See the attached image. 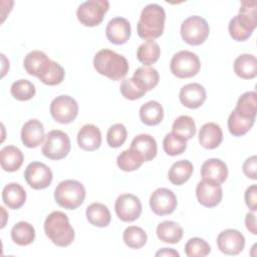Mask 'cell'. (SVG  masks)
I'll list each match as a JSON object with an SVG mask.
<instances>
[{"label":"cell","mask_w":257,"mask_h":257,"mask_svg":"<svg viewBox=\"0 0 257 257\" xmlns=\"http://www.w3.org/2000/svg\"><path fill=\"white\" fill-rule=\"evenodd\" d=\"M202 179L214 181L218 184H223L228 177L227 165L220 159H208L201 167Z\"/></svg>","instance_id":"obj_21"},{"label":"cell","mask_w":257,"mask_h":257,"mask_svg":"<svg viewBox=\"0 0 257 257\" xmlns=\"http://www.w3.org/2000/svg\"><path fill=\"white\" fill-rule=\"evenodd\" d=\"M108 8L109 2L106 0H88L78 6L76 16L82 25L93 27L102 22Z\"/></svg>","instance_id":"obj_9"},{"label":"cell","mask_w":257,"mask_h":257,"mask_svg":"<svg viewBox=\"0 0 257 257\" xmlns=\"http://www.w3.org/2000/svg\"><path fill=\"white\" fill-rule=\"evenodd\" d=\"M50 114L59 123H70L78 114V104L76 100L67 95H58L50 103Z\"/></svg>","instance_id":"obj_10"},{"label":"cell","mask_w":257,"mask_h":257,"mask_svg":"<svg viewBox=\"0 0 257 257\" xmlns=\"http://www.w3.org/2000/svg\"><path fill=\"white\" fill-rule=\"evenodd\" d=\"M124 244L132 249H140L147 243L148 236L144 229L138 226L127 227L122 234Z\"/></svg>","instance_id":"obj_37"},{"label":"cell","mask_w":257,"mask_h":257,"mask_svg":"<svg viewBox=\"0 0 257 257\" xmlns=\"http://www.w3.org/2000/svg\"><path fill=\"white\" fill-rule=\"evenodd\" d=\"M201 68L199 56L188 50L177 52L171 59V72L179 78H189L195 76Z\"/></svg>","instance_id":"obj_8"},{"label":"cell","mask_w":257,"mask_h":257,"mask_svg":"<svg viewBox=\"0 0 257 257\" xmlns=\"http://www.w3.org/2000/svg\"><path fill=\"white\" fill-rule=\"evenodd\" d=\"M144 162L145 160L143 156L132 148L124 150L116 158L117 167L124 172H133L138 170Z\"/></svg>","instance_id":"obj_34"},{"label":"cell","mask_w":257,"mask_h":257,"mask_svg":"<svg viewBox=\"0 0 257 257\" xmlns=\"http://www.w3.org/2000/svg\"><path fill=\"white\" fill-rule=\"evenodd\" d=\"M44 138V127L40 120L32 118L23 124L21 130V141L26 148L32 149L38 147L42 144Z\"/></svg>","instance_id":"obj_19"},{"label":"cell","mask_w":257,"mask_h":257,"mask_svg":"<svg viewBox=\"0 0 257 257\" xmlns=\"http://www.w3.org/2000/svg\"><path fill=\"white\" fill-rule=\"evenodd\" d=\"M96 72L111 80H120L127 74L130 66L126 58L113 50L101 49L93 57Z\"/></svg>","instance_id":"obj_3"},{"label":"cell","mask_w":257,"mask_h":257,"mask_svg":"<svg viewBox=\"0 0 257 257\" xmlns=\"http://www.w3.org/2000/svg\"><path fill=\"white\" fill-rule=\"evenodd\" d=\"M131 23L123 17H114L109 20L105 28V35L109 42L121 45L124 44L131 37Z\"/></svg>","instance_id":"obj_16"},{"label":"cell","mask_w":257,"mask_h":257,"mask_svg":"<svg viewBox=\"0 0 257 257\" xmlns=\"http://www.w3.org/2000/svg\"><path fill=\"white\" fill-rule=\"evenodd\" d=\"M223 141V132L219 124L215 122L204 123L199 131L200 145L208 150L216 149Z\"/></svg>","instance_id":"obj_22"},{"label":"cell","mask_w":257,"mask_h":257,"mask_svg":"<svg viewBox=\"0 0 257 257\" xmlns=\"http://www.w3.org/2000/svg\"><path fill=\"white\" fill-rule=\"evenodd\" d=\"M219 250L226 255H238L245 247V237L235 229H226L217 237Z\"/></svg>","instance_id":"obj_15"},{"label":"cell","mask_w":257,"mask_h":257,"mask_svg":"<svg viewBox=\"0 0 257 257\" xmlns=\"http://www.w3.org/2000/svg\"><path fill=\"white\" fill-rule=\"evenodd\" d=\"M131 148L140 153L145 162H150L156 158L158 153V146L156 140L148 134H141L135 137L132 141Z\"/></svg>","instance_id":"obj_23"},{"label":"cell","mask_w":257,"mask_h":257,"mask_svg":"<svg viewBox=\"0 0 257 257\" xmlns=\"http://www.w3.org/2000/svg\"><path fill=\"white\" fill-rule=\"evenodd\" d=\"M44 232L49 240L58 247L69 246L75 236L67 215L61 211H53L46 217Z\"/></svg>","instance_id":"obj_4"},{"label":"cell","mask_w":257,"mask_h":257,"mask_svg":"<svg viewBox=\"0 0 257 257\" xmlns=\"http://www.w3.org/2000/svg\"><path fill=\"white\" fill-rule=\"evenodd\" d=\"M116 216L123 222H134L141 216L142 203L133 194H122L117 197L114 204Z\"/></svg>","instance_id":"obj_12"},{"label":"cell","mask_w":257,"mask_h":257,"mask_svg":"<svg viewBox=\"0 0 257 257\" xmlns=\"http://www.w3.org/2000/svg\"><path fill=\"white\" fill-rule=\"evenodd\" d=\"M48 56L43 51H40V50H32L29 53H27L23 60V66L26 72L30 75L35 76L40 64Z\"/></svg>","instance_id":"obj_43"},{"label":"cell","mask_w":257,"mask_h":257,"mask_svg":"<svg viewBox=\"0 0 257 257\" xmlns=\"http://www.w3.org/2000/svg\"><path fill=\"white\" fill-rule=\"evenodd\" d=\"M11 238L17 245L27 246L35 239V229L30 223L20 221L12 227Z\"/></svg>","instance_id":"obj_33"},{"label":"cell","mask_w":257,"mask_h":257,"mask_svg":"<svg viewBox=\"0 0 257 257\" xmlns=\"http://www.w3.org/2000/svg\"><path fill=\"white\" fill-rule=\"evenodd\" d=\"M256 1H242L239 13L234 16L228 25L230 36L236 41L247 40L257 25Z\"/></svg>","instance_id":"obj_1"},{"label":"cell","mask_w":257,"mask_h":257,"mask_svg":"<svg viewBox=\"0 0 257 257\" xmlns=\"http://www.w3.org/2000/svg\"><path fill=\"white\" fill-rule=\"evenodd\" d=\"M165 21L166 12L161 5L156 3L146 5L137 24L139 36L143 39L154 41L163 34Z\"/></svg>","instance_id":"obj_2"},{"label":"cell","mask_w":257,"mask_h":257,"mask_svg":"<svg viewBox=\"0 0 257 257\" xmlns=\"http://www.w3.org/2000/svg\"><path fill=\"white\" fill-rule=\"evenodd\" d=\"M242 170L246 177L252 180H256L257 179V157L254 155L248 158L244 162Z\"/></svg>","instance_id":"obj_45"},{"label":"cell","mask_w":257,"mask_h":257,"mask_svg":"<svg viewBox=\"0 0 257 257\" xmlns=\"http://www.w3.org/2000/svg\"><path fill=\"white\" fill-rule=\"evenodd\" d=\"M85 216L91 225L99 228L108 226L111 219L108 208L101 203H91L88 205L85 211Z\"/></svg>","instance_id":"obj_27"},{"label":"cell","mask_w":257,"mask_h":257,"mask_svg":"<svg viewBox=\"0 0 257 257\" xmlns=\"http://www.w3.org/2000/svg\"><path fill=\"white\" fill-rule=\"evenodd\" d=\"M172 132L184 138L186 141L191 140L196 135L195 120L189 115H180L175 119L172 125Z\"/></svg>","instance_id":"obj_38"},{"label":"cell","mask_w":257,"mask_h":257,"mask_svg":"<svg viewBox=\"0 0 257 257\" xmlns=\"http://www.w3.org/2000/svg\"><path fill=\"white\" fill-rule=\"evenodd\" d=\"M156 256H177V257H179L180 254L172 248H162L161 250H159L156 253Z\"/></svg>","instance_id":"obj_48"},{"label":"cell","mask_w":257,"mask_h":257,"mask_svg":"<svg viewBox=\"0 0 257 257\" xmlns=\"http://www.w3.org/2000/svg\"><path fill=\"white\" fill-rule=\"evenodd\" d=\"M177 197L172 190L167 188L157 189L150 198V207L158 216L172 214L177 208Z\"/></svg>","instance_id":"obj_14"},{"label":"cell","mask_w":257,"mask_h":257,"mask_svg":"<svg viewBox=\"0 0 257 257\" xmlns=\"http://www.w3.org/2000/svg\"><path fill=\"white\" fill-rule=\"evenodd\" d=\"M26 183L34 190H42L47 188L53 179L51 170L43 163L32 162L24 172Z\"/></svg>","instance_id":"obj_11"},{"label":"cell","mask_w":257,"mask_h":257,"mask_svg":"<svg viewBox=\"0 0 257 257\" xmlns=\"http://www.w3.org/2000/svg\"><path fill=\"white\" fill-rule=\"evenodd\" d=\"M133 78L142 89L149 91L157 86L160 80V75L158 70L154 67L141 66L135 70Z\"/></svg>","instance_id":"obj_28"},{"label":"cell","mask_w":257,"mask_h":257,"mask_svg":"<svg viewBox=\"0 0 257 257\" xmlns=\"http://www.w3.org/2000/svg\"><path fill=\"white\" fill-rule=\"evenodd\" d=\"M245 203L251 212L257 210V185H251L245 191Z\"/></svg>","instance_id":"obj_46"},{"label":"cell","mask_w":257,"mask_h":257,"mask_svg":"<svg viewBox=\"0 0 257 257\" xmlns=\"http://www.w3.org/2000/svg\"><path fill=\"white\" fill-rule=\"evenodd\" d=\"M70 148L68 135L60 130H52L45 136L41 152L44 157L57 161L64 159L70 152Z\"/></svg>","instance_id":"obj_6"},{"label":"cell","mask_w":257,"mask_h":257,"mask_svg":"<svg viewBox=\"0 0 257 257\" xmlns=\"http://www.w3.org/2000/svg\"><path fill=\"white\" fill-rule=\"evenodd\" d=\"M183 234V228L174 221H163L157 226V236L165 243L176 244L181 241Z\"/></svg>","instance_id":"obj_30"},{"label":"cell","mask_w":257,"mask_h":257,"mask_svg":"<svg viewBox=\"0 0 257 257\" xmlns=\"http://www.w3.org/2000/svg\"><path fill=\"white\" fill-rule=\"evenodd\" d=\"M207 93L205 87L197 82L184 85L179 93L181 103L191 109L200 107L206 100Z\"/></svg>","instance_id":"obj_18"},{"label":"cell","mask_w":257,"mask_h":257,"mask_svg":"<svg viewBox=\"0 0 257 257\" xmlns=\"http://www.w3.org/2000/svg\"><path fill=\"white\" fill-rule=\"evenodd\" d=\"M194 171L193 164L188 160H181L174 163L168 173L169 181L176 186L186 183L192 176Z\"/></svg>","instance_id":"obj_29"},{"label":"cell","mask_w":257,"mask_h":257,"mask_svg":"<svg viewBox=\"0 0 257 257\" xmlns=\"http://www.w3.org/2000/svg\"><path fill=\"white\" fill-rule=\"evenodd\" d=\"M77 145L86 152H93L101 145V133L99 128L91 123L84 124L77 134Z\"/></svg>","instance_id":"obj_20"},{"label":"cell","mask_w":257,"mask_h":257,"mask_svg":"<svg viewBox=\"0 0 257 257\" xmlns=\"http://www.w3.org/2000/svg\"><path fill=\"white\" fill-rule=\"evenodd\" d=\"M161 54L159 44L153 40H147L142 43L137 50V58L144 65L149 66L158 61Z\"/></svg>","instance_id":"obj_35"},{"label":"cell","mask_w":257,"mask_h":257,"mask_svg":"<svg viewBox=\"0 0 257 257\" xmlns=\"http://www.w3.org/2000/svg\"><path fill=\"white\" fill-rule=\"evenodd\" d=\"M239 115L245 118L255 119L257 110V93L256 91H246L240 95L234 109Z\"/></svg>","instance_id":"obj_32"},{"label":"cell","mask_w":257,"mask_h":257,"mask_svg":"<svg viewBox=\"0 0 257 257\" xmlns=\"http://www.w3.org/2000/svg\"><path fill=\"white\" fill-rule=\"evenodd\" d=\"M163 148L167 155L178 156L183 154L187 149V141L175 133H169L163 140Z\"/></svg>","instance_id":"obj_39"},{"label":"cell","mask_w":257,"mask_h":257,"mask_svg":"<svg viewBox=\"0 0 257 257\" xmlns=\"http://www.w3.org/2000/svg\"><path fill=\"white\" fill-rule=\"evenodd\" d=\"M164 117V108L156 100H150L144 103L140 108V118L147 125H157Z\"/></svg>","instance_id":"obj_31"},{"label":"cell","mask_w":257,"mask_h":257,"mask_svg":"<svg viewBox=\"0 0 257 257\" xmlns=\"http://www.w3.org/2000/svg\"><path fill=\"white\" fill-rule=\"evenodd\" d=\"M210 33V27L206 19L201 16L193 15L186 18L181 25V36L190 45H201Z\"/></svg>","instance_id":"obj_7"},{"label":"cell","mask_w":257,"mask_h":257,"mask_svg":"<svg viewBox=\"0 0 257 257\" xmlns=\"http://www.w3.org/2000/svg\"><path fill=\"white\" fill-rule=\"evenodd\" d=\"M245 225L246 228L249 230L250 233L253 235L257 234V229H256V216L254 212H248L245 217Z\"/></svg>","instance_id":"obj_47"},{"label":"cell","mask_w":257,"mask_h":257,"mask_svg":"<svg viewBox=\"0 0 257 257\" xmlns=\"http://www.w3.org/2000/svg\"><path fill=\"white\" fill-rule=\"evenodd\" d=\"M254 122L255 119L242 117L233 109L228 117V130L234 137H241L251 130Z\"/></svg>","instance_id":"obj_36"},{"label":"cell","mask_w":257,"mask_h":257,"mask_svg":"<svg viewBox=\"0 0 257 257\" xmlns=\"http://www.w3.org/2000/svg\"><path fill=\"white\" fill-rule=\"evenodd\" d=\"M2 200L8 208L17 210L24 205L26 201V192L20 184L9 183L3 188Z\"/></svg>","instance_id":"obj_24"},{"label":"cell","mask_w":257,"mask_h":257,"mask_svg":"<svg viewBox=\"0 0 257 257\" xmlns=\"http://www.w3.org/2000/svg\"><path fill=\"white\" fill-rule=\"evenodd\" d=\"M119 91L122 94V96L130 100H135L143 97L147 91L142 89L134 80L133 77L125 78L121 81L119 86Z\"/></svg>","instance_id":"obj_44"},{"label":"cell","mask_w":257,"mask_h":257,"mask_svg":"<svg viewBox=\"0 0 257 257\" xmlns=\"http://www.w3.org/2000/svg\"><path fill=\"white\" fill-rule=\"evenodd\" d=\"M11 95L20 101H26L31 99L36 92L35 86L27 79H19L12 83L10 88Z\"/></svg>","instance_id":"obj_40"},{"label":"cell","mask_w":257,"mask_h":257,"mask_svg":"<svg viewBox=\"0 0 257 257\" xmlns=\"http://www.w3.org/2000/svg\"><path fill=\"white\" fill-rule=\"evenodd\" d=\"M56 203L67 210L78 208L85 199V188L76 180H65L60 182L54 191Z\"/></svg>","instance_id":"obj_5"},{"label":"cell","mask_w":257,"mask_h":257,"mask_svg":"<svg viewBox=\"0 0 257 257\" xmlns=\"http://www.w3.org/2000/svg\"><path fill=\"white\" fill-rule=\"evenodd\" d=\"M211 247L202 238L193 237L189 239L185 245V253L188 257H204L209 255Z\"/></svg>","instance_id":"obj_41"},{"label":"cell","mask_w":257,"mask_h":257,"mask_svg":"<svg viewBox=\"0 0 257 257\" xmlns=\"http://www.w3.org/2000/svg\"><path fill=\"white\" fill-rule=\"evenodd\" d=\"M64 75V68L47 57L40 64L35 76L46 85H57L63 81Z\"/></svg>","instance_id":"obj_17"},{"label":"cell","mask_w":257,"mask_h":257,"mask_svg":"<svg viewBox=\"0 0 257 257\" xmlns=\"http://www.w3.org/2000/svg\"><path fill=\"white\" fill-rule=\"evenodd\" d=\"M196 196L198 202L207 208H213L220 204L223 197V190L221 184L214 181L202 179L197 184Z\"/></svg>","instance_id":"obj_13"},{"label":"cell","mask_w":257,"mask_h":257,"mask_svg":"<svg viewBox=\"0 0 257 257\" xmlns=\"http://www.w3.org/2000/svg\"><path fill=\"white\" fill-rule=\"evenodd\" d=\"M127 137V131L122 123L112 124L106 134V142L110 148L121 147Z\"/></svg>","instance_id":"obj_42"},{"label":"cell","mask_w":257,"mask_h":257,"mask_svg":"<svg viewBox=\"0 0 257 257\" xmlns=\"http://www.w3.org/2000/svg\"><path fill=\"white\" fill-rule=\"evenodd\" d=\"M24 161L22 152L15 146H6L0 151V163L5 172H15L20 169Z\"/></svg>","instance_id":"obj_25"},{"label":"cell","mask_w":257,"mask_h":257,"mask_svg":"<svg viewBox=\"0 0 257 257\" xmlns=\"http://www.w3.org/2000/svg\"><path fill=\"white\" fill-rule=\"evenodd\" d=\"M234 72L243 79H252L257 75V59L255 55L244 53L234 60Z\"/></svg>","instance_id":"obj_26"}]
</instances>
